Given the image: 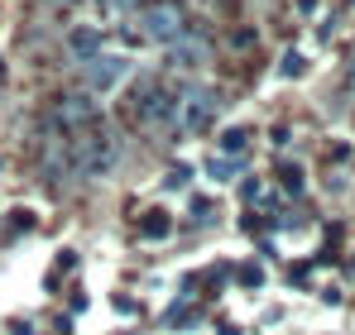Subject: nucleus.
Wrapping results in <instances>:
<instances>
[{
  "label": "nucleus",
  "mask_w": 355,
  "mask_h": 335,
  "mask_svg": "<svg viewBox=\"0 0 355 335\" xmlns=\"http://www.w3.org/2000/svg\"><path fill=\"white\" fill-rule=\"evenodd\" d=\"M67 53H72V62L96 57L101 53V34H96V29H72V34H67Z\"/></svg>",
  "instance_id": "6e6552de"
},
{
  "label": "nucleus",
  "mask_w": 355,
  "mask_h": 335,
  "mask_svg": "<svg viewBox=\"0 0 355 335\" xmlns=\"http://www.w3.org/2000/svg\"><path fill=\"white\" fill-rule=\"evenodd\" d=\"M346 82H351V91H355V57H351V72H346Z\"/></svg>",
  "instance_id": "f3484780"
},
{
  "label": "nucleus",
  "mask_w": 355,
  "mask_h": 335,
  "mask_svg": "<svg viewBox=\"0 0 355 335\" xmlns=\"http://www.w3.org/2000/svg\"><path fill=\"white\" fill-rule=\"evenodd\" d=\"M67 149H72V172L77 177H87V182H101V177H111L125 159V139H120L116 129H101V125H92V129H82V134H72L67 139Z\"/></svg>",
  "instance_id": "f257e3e1"
},
{
  "label": "nucleus",
  "mask_w": 355,
  "mask_h": 335,
  "mask_svg": "<svg viewBox=\"0 0 355 335\" xmlns=\"http://www.w3.org/2000/svg\"><path fill=\"white\" fill-rule=\"evenodd\" d=\"M245 149H250V129H245V125H236V129H226V134H221V154L245 159Z\"/></svg>",
  "instance_id": "9d476101"
},
{
  "label": "nucleus",
  "mask_w": 355,
  "mask_h": 335,
  "mask_svg": "<svg viewBox=\"0 0 355 335\" xmlns=\"http://www.w3.org/2000/svg\"><path fill=\"white\" fill-rule=\"evenodd\" d=\"M187 34V15H182V5L173 0H159V5H144V39L149 44H159V48H168Z\"/></svg>",
  "instance_id": "39448f33"
},
{
  "label": "nucleus",
  "mask_w": 355,
  "mask_h": 335,
  "mask_svg": "<svg viewBox=\"0 0 355 335\" xmlns=\"http://www.w3.org/2000/svg\"><path fill=\"white\" fill-rule=\"evenodd\" d=\"M302 67H307L302 53H284V77H302Z\"/></svg>",
  "instance_id": "4468645a"
},
{
  "label": "nucleus",
  "mask_w": 355,
  "mask_h": 335,
  "mask_svg": "<svg viewBox=\"0 0 355 335\" xmlns=\"http://www.w3.org/2000/svg\"><path fill=\"white\" fill-rule=\"evenodd\" d=\"M297 10H302V15H307V10H317V0H297Z\"/></svg>",
  "instance_id": "dca6fc26"
},
{
  "label": "nucleus",
  "mask_w": 355,
  "mask_h": 335,
  "mask_svg": "<svg viewBox=\"0 0 355 335\" xmlns=\"http://www.w3.org/2000/svg\"><path fill=\"white\" fill-rule=\"evenodd\" d=\"M139 235H144V239H168V235H173V216H168L164 206L144 211V221H139Z\"/></svg>",
  "instance_id": "1a4fd4ad"
},
{
  "label": "nucleus",
  "mask_w": 355,
  "mask_h": 335,
  "mask_svg": "<svg viewBox=\"0 0 355 335\" xmlns=\"http://www.w3.org/2000/svg\"><path fill=\"white\" fill-rule=\"evenodd\" d=\"M149 0H106V10L111 15H135V10H144Z\"/></svg>",
  "instance_id": "ddd939ff"
},
{
  "label": "nucleus",
  "mask_w": 355,
  "mask_h": 335,
  "mask_svg": "<svg viewBox=\"0 0 355 335\" xmlns=\"http://www.w3.org/2000/svg\"><path fill=\"white\" fill-rule=\"evenodd\" d=\"M92 125H101V106L92 101V91H62V96H53V106H49V134L72 139V134L92 129Z\"/></svg>",
  "instance_id": "f03ea898"
},
{
  "label": "nucleus",
  "mask_w": 355,
  "mask_h": 335,
  "mask_svg": "<svg viewBox=\"0 0 355 335\" xmlns=\"http://www.w3.org/2000/svg\"><path fill=\"white\" fill-rule=\"evenodd\" d=\"M240 282H245V287H259V282H264V273H259L254 264H245V269H240Z\"/></svg>",
  "instance_id": "2eb2a0df"
},
{
  "label": "nucleus",
  "mask_w": 355,
  "mask_h": 335,
  "mask_svg": "<svg viewBox=\"0 0 355 335\" xmlns=\"http://www.w3.org/2000/svg\"><path fill=\"white\" fill-rule=\"evenodd\" d=\"M221 115V91L216 87H187L182 101H178V125L187 134H207Z\"/></svg>",
  "instance_id": "20e7f679"
},
{
  "label": "nucleus",
  "mask_w": 355,
  "mask_h": 335,
  "mask_svg": "<svg viewBox=\"0 0 355 335\" xmlns=\"http://www.w3.org/2000/svg\"><path fill=\"white\" fill-rule=\"evenodd\" d=\"M279 182H284V192H293V197H297V192H302V168L284 163V168H279Z\"/></svg>",
  "instance_id": "f8f14e48"
},
{
  "label": "nucleus",
  "mask_w": 355,
  "mask_h": 335,
  "mask_svg": "<svg viewBox=\"0 0 355 335\" xmlns=\"http://www.w3.org/2000/svg\"><path fill=\"white\" fill-rule=\"evenodd\" d=\"M168 48H173V67H202V62L211 57V44H207L202 34H192V29H187L178 44H168Z\"/></svg>",
  "instance_id": "0eeeda50"
},
{
  "label": "nucleus",
  "mask_w": 355,
  "mask_h": 335,
  "mask_svg": "<svg viewBox=\"0 0 355 335\" xmlns=\"http://www.w3.org/2000/svg\"><path fill=\"white\" fill-rule=\"evenodd\" d=\"M130 72H135V57L125 53H101L87 57L82 62V91H92V96H106V91H120L125 82H130Z\"/></svg>",
  "instance_id": "7ed1b4c3"
},
{
  "label": "nucleus",
  "mask_w": 355,
  "mask_h": 335,
  "mask_svg": "<svg viewBox=\"0 0 355 335\" xmlns=\"http://www.w3.org/2000/svg\"><path fill=\"white\" fill-rule=\"evenodd\" d=\"M139 120L149 125V129H168L178 120V96L168 87H149L144 91V101H139Z\"/></svg>",
  "instance_id": "423d86ee"
},
{
  "label": "nucleus",
  "mask_w": 355,
  "mask_h": 335,
  "mask_svg": "<svg viewBox=\"0 0 355 335\" xmlns=\"http://www.w3.org/2000/svg\"><path fill=\"white\" fill-rule=\"evenodd\" d=\"M207 172H211L216 182H231V172H240V159H231V154H216V159L207 163Z\"/></svg>",
  "instance_id": "9b49d317"
}]
</instances>
